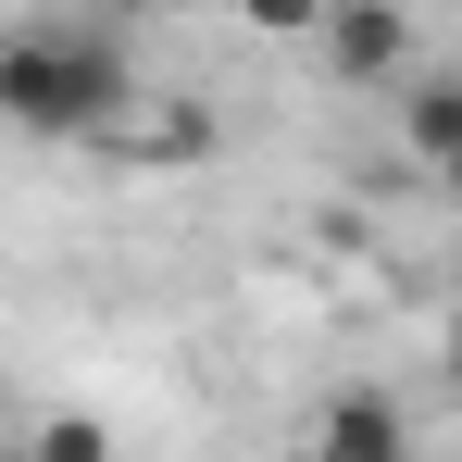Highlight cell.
<instances>
[{"instance_id":"cell-1","label":"cell","mask_w":462,"mask_h":462,"mask_svg":"<svg viewBox=\"0 0 462 462\" xmlns=\"http://www.w3.org/2000/svg\"><path fill=\"white\" fill-rule=\"evenodd\" d=\"M125 113V51L76 25H13L0 38V125L13 138H113Z\"/></svg>"},{"instance_id":"cell-2","label":"cell","mask_w":462,"mask_h":462,"mask_svg":"<svg viewBox=\"0 0 462 462\" xmlns=\"http://www.w3.org/2000/svg\"><path fill=\"white\" fill-rule=\"evenodd\" d=\"M312 38H325V76H350V88H375V76L412 63V13L400 0H325Z\"/></svg>"},{"instance_id":"cell-3","label":"cell","mask_w":462,"mask_h":462,"mask_svg":"<svg viewBox=\"0 0 462 462\" xmlns=\"http://www.w3.org/2000/svg\"><path fill=\"white\" fill-rule=\"evenodd\" d=\"M412 162H425L438 188H462V76H425V88H412Z\"/></svg>"},{"instance_id":"cell-4","label":"cell","mask_w":462,"mask_h":462,"mask_svg":"<svg viewBox=\"0 0 462 462\" xmlns=\"http://www.w3.org/2000/svg\"><path fill=\"white\" fill-rule=\"evenodd\" d=\"M412 425H400V400H325V425H312V450H400Z\"/></svg>"},{"instance_id":"cell-5","label":"cell","mask_w":462,"mask_h":462,"mask_svg":"<svg viewBox=\"0 0 462 462\" xmlns=\"http://www.w3.org/2000/svg\"><path fill=\"white\" fill-rule=\"evenodd\" d=\"M237 13H250V25H275V38H312V13H325V0H237Z\"/></svg>"},{"instance_id":"cell-6","label":"cell","mask_w":462,"mask_h":462,"mask_svg":"<svg viewBox=\"0 0 462 462\" xmlns=\"http://www.w3.org/2000/svg\"><path fill=\"white\" fill-rule=\"evenodd\" d=\"M450 350H462V325H450Z\"/></svg>"}]
</instances>
